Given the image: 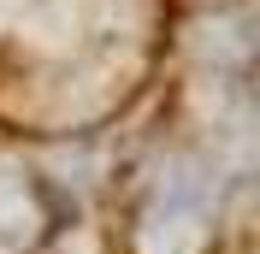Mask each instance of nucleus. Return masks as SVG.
Masks as SVG:
<instances>
[{
    "label": "nucleus",
    "mask_w": 260,
    "mask_h": 254,
    "mask_svg": "<svg viewBox=\"0 0 260 254\" xmlns=\"http://www.w3.org/2000/svg\"><path fill=\"white\" fill-rule=\"evenodd\" d=\"M42 219V207H36V183L18 166H6L0 160V231H12V254H24L36 242V231L30 225Z\"/></svg>",
    "instance_id": "f257e3e1"
}]
</instances>
